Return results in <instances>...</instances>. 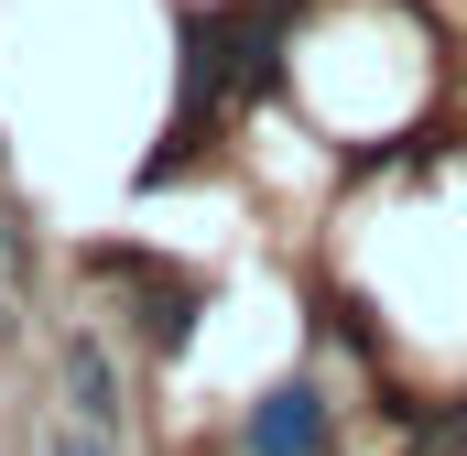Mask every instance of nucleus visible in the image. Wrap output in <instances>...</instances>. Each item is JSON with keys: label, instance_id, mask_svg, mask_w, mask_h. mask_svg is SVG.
<instances>
[{"label": "nucleus", "instance_id": "1", "mask_svg": "<svg viewBox=\"0 0 467 456\" xmlns=\"http://www.w3.org/2000/svg\"><path fill=\"white\" fill-rule=\"evenodd\" d=\"M327 435H337L327 380H272L250 402V424H239V456H327Z\"/></svg>", "mask_w": 467, "mask_h": 456}, {"label": "nucleus", "instance_id": "2", "mask_svg": "<svg viewBox=\"0 0 467 456\" xmlns=\"http://www.w3.org/2000/svg\"><path fill=\"white\" fill-rule=\"evenodd\" d=\"M130 272H141V305H130V316H141V347H152V358H185V347H196V316H207V294H196L185 272H152V261H130Z\"/></svg>", "mask_w": 467, "mask_h": 456}, {"label": "nucleus", "instance_id": "3", "mask_svg": "<svg viewBox=\"0 0 467 456\" xmlns=\"http://www.w3.org/2000/svg\"><path fill=\"white\" fill-rule=\"evenodd\" d=\"M66 402H77L88 435L119 424V380H109V347H99V337H66Z\"/></svg>", "mask_w": 467, "mask_h": 456}, {"label": "nucleus", "instance_id": "4", "mask_svg": "<svg viewBox=\"0 0 467 456\" xmlns=\"http://www.w3.org/2000/svg\"><path fill=\"white\" fill-rule=\"evenodd\" d=\"M55 456H109V435H88V424H55Z\"/></svg>", "mask_w": 467, "mask_h": 456}, {"label": "nucleus", "instance_id": "5", "mask_svg": "<svg viewBox=\"0 0 467 456\" xmlns=\"http://www.w3.org/2000/svg\"><path fill=\"white\" fill-rule=\"evenodd\" d=\"M261 11H294V0H261Z\"/></svg>", "mask_w": 467, "mask_h": 456}]
</instances>
